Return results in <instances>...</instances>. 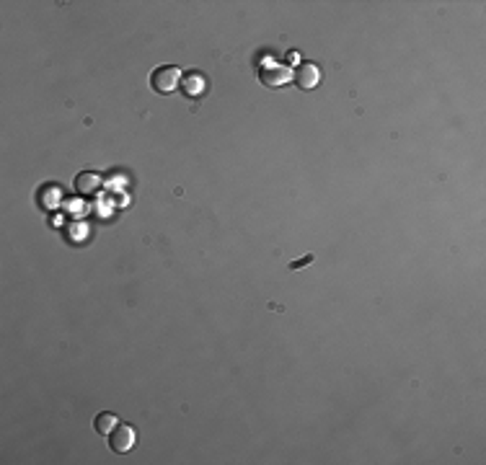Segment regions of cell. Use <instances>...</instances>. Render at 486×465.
Masks as SVG:
<instances>
[{
	"instance_id": "obj_1",
	"label": "cell",
	"mask_w": 486,
	"mask_h": 465,
	"mask_svg": "<svg viewBox=\"0 0 486 465\" xmlns=\"http://www.w3.org/2000/svg\"><path fill=\"white\" fill-rule=\"evenodd\" d=\"M182 68H176V65H163V68H155L150 75V88L155 93H163V96H168L173 93L179 86H182Z\"/></svg>"
},
{
	"instance_id": "obj_2",
	"label": "cell",
	"mask_w": 486,
	"mask_h": 465,
	"mask_svg": "<svg viewBox=\"0 0 486 465\" xmlns=\"http://www.w3.org/2000/svg\"><path fill=\"white\" fill-rule=\"evenodd\" d=\"M182 93L186 96V99H192V101L204 99V96L210 93V78L200 70L184 72L182 75Z\"/></svg>"
},
{
	"instance_id": "obj_3",
	"label": "cell",
	"mask_w": 486,
	"mask_h": 465,
	"mask_svg": "<svg viewBox=\"0 0 486 465\" xmlns=\"http://www.w3.org/2000/svg\"><path fill=\"white\" fill-rule=\"evenodd\" d=\"M135 442H137V432L130 424H122V422L114 426V432L109 435V447H112L117 455L130 453L132 447H135Z\"/></svg>"
},
{
	"instance_id": "obj_4",
	"label": "cell",
	"mask_w": 486,
	"mask_h": 465,
	"mask_svg": "<svg viewBox=\"0 0 486 465\" xmlns=\"http://www.w3.org/2000/svg\"><path fill=\"white\" fill-rule=\"evenodd\" d=\"M259 81L266 86V88H282L287 81H293V70L284 68V65H269L259 72Z\"/></svg>"
},
{
	"instance_id": "obj_5",
	"label": "cell",
	"mask_w": 486,
	"mask_h": 465,
	"mask_svg": "<svg viewBox=\"0 0 486 465\" xmlns=\"http://www.w3.org/2000/svg\"><path fill=\"white\" fill-rule=\"evenodd\" d=\"M293 78L303 91H313L315 86H318V81H321V70H318L315 62H305V65H300V68L293 72Z\"/></svg>"
},
{
	"instance_id": "obj_6",
	"label": "cell",
	"mask_w": 486,
	"mask_h": 465,
	"mask_svg": "<svg viewBox=\"0 0 486 465\" xmlns=\"http://www.w3.org/2000/svg\"><path fill=\"white\" fill-rule=\"evenodd\" d=\"M119 424V416L112 414V411H104V414H99L96 419H93V429L99 432L101 437H109L114 432V426Z\"/></svg>"
},
{
	"instance_id": "obj_7",
	"label": "cell",
	"mask_w": 486,
	"mask_h": 465,
	"mask_svg": "<svg viewBox=\"0 0 486 465\" xmlns=\"http://www.w3.org/2000/svg\"><path fill=\"white\" fill-rule=\"evenodd\" d=\"M99 186H101V179L91 171L81 173V176L75 179V189H78L81 194H96L99 192Z\"/></svg>"
},
{
	"instance_id": "obj_8",
	"label": "cell",
	"mask_w": 486,
	"mask_h": 465,
	"mask_svg": "<svg viewBox=\"0 0 486 465\" xmlns=\"http://www.w3.org/2000/svg\"><path fill=\"white\" fill-rule=\"evenodd\" d=\"M313 253H308V256H305V259H300V261H293L290 264V269H300V266H308V264H313Z\"/></svg>"
}]
</instances>
